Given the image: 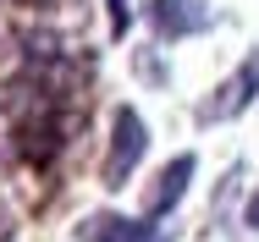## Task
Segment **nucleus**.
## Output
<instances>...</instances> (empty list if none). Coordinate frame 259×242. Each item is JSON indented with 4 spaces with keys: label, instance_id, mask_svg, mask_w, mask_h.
<instances>
[{
    "label": "nucleus",
    "instance_id": "obj_4",
    "mask_svg": "<svg viewBox=\"0 0 259 242\" xmlns=\"http://www.w3.org/2000/svg\"><path fill=\"white\" fill-rule=\"evenodd\" d=\"M77 242H165L149 215H116V209H94V215H83L77 220Z\"/></svg>",
    "mask_w": 259,
    "mask_h": 242
},
{
    "label": "nucleus",
    "instance_id": "obj_6",
    "mask_svg": "<svg viewBox=\"0 0 259 242\" xmlns=\"http://www.w3.org/2000/svg\"><path fill=\"white\" fill-rule=\"evenodd\" d=\"M144 6H149V0H105V11H110V39H127V28L144 17Z\"/></svg>",
    "mask_w": 259,
    "mask_h": 242
},
{
    "label": "nucleus",
    "instance_id": "obj_1",
    "mask_svg": "<svg viewBox=\"0 0 259 242\" xmlns=\"http://www.w3.org/2000/svg\"><path fill=\"white\" fill-rule=\"evenodd\" d=\"M144 154H149L144 116H138L133 105H116V110H110V143H105V160H100V187L121 193V187L133 182V171L144 165Z\"/></svg>",
    "mask_w": 259,
    "mask_h": 242
},
{
    "label": "nucleus",
    "instance_id": "obj_5",
    "mask_svg": "<svg viewBox=\"0 0 259 242\" xmlns=\"http://www.w3.org/2000/svg\"><path fill=\"white\" fill-rule=\"evenodd\" d=\"M193 176H199V160H193V154H171L155 171V182L144 187V215H149V220H165V215L188 198V182H193Z\"/></svg>",
    "mask_w": 259,
    "mask_h": 242
},
{
    "label": "nucleus",
    "instance_id": "obj_9",
    "mask_svg": "<svg viewBox=\"0 0 259 242\" xmlns=\"http://www.w3.org/2000/svg\"><path fill=\"white\" fill-rule=\"evenodd\" d=\"M39 6H45V0H39Z\"/></svg>",
    "mask_w": 259,
    "mask_h": 242
},
{
    "label": "nucleus",
    "instance_id": "obj_7",
    "mask_svg": "<svg viewBox=\"0 0 259 242\" xmlns=\"http://www.w3.org/2000/svg\"><path fill=\"white\" fill-rule=\"evenodd\" d=\"M138 72H144L149 83H171V72L160 66V50H138Z\"/></svg>",
    "mask_w": 259,
    "mask_h": 242
},
{
    "label": "nucleus",
    "instance_id": "obj_3",
    "mask_svg": "<svg viewBox=\"0 0 259 242\" xmlns=\"http://www.w3.org/2000/svg\"><path fill=\"white\" fill-rule=\"evenodd\" d=\"M149 28H155V44H182V39H199L221 22V11L209 0H149L144 6Z\"/></svg>",
    "mask_w": 259,
    "mask_h": 242
},
{
    "label": "nucleus",
    "instance_id": "obj_2",
    "mask_svg": "<svg viewBox=\"0 0 259 242\" xmlns=\"http://www.w3.org/2000/svg\"><path fill=\"white\" fill-rule=\"evenodd\" d=\"M254 99H259V44L248 50V55H243V61H237V66H232L204 99H199L193 116H199V127H221V121H237Z\"/></svg>",
    "mask_w": 259,
    "mask_h": 242
},
{
    "label": "nucleus",
    "instance_id": "obj_8",
    "mask_svg": "<svg viewBox=\"0 0 259 242\" xmlns=\"http://www.w3.org/2000/svg\"><path fill=\"white\" fill-rule=\"evenodd\" d=\"M243 226H248V231H259V187L243 198Z\"/></svg>",
    "mask_w": 259,
    "mask_h": 242
}]
</instances>
